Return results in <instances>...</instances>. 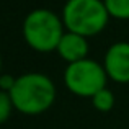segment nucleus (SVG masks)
<instances>
[{
    "label": "nucleus",
    "instance_id": "f03ea898",
    "mask_svg": "<svg viewBox=\"0 0 129 129\" xmlns=\"http://www.w3.org/2000/svg\"><path fill=\"white\" fill-rule=\"evenodd\" d=\"M108 8L101 0H69L64 7V23L70 33L90 36L108 23Z\"/></svg>",
    "mask_w": 129,
    "mask_h": 129
},
{
    "label": "nucleus",
    "instance_id": "423d86ee",
    "mask_svg": "<svg viewBox=\"0 0 129 129\" xmlns=\"http://www.w3.org/2000/svg\"><path fill=\"white\" fill-rule=\"evenodd\" d=\"M59 54L70 64L77 60L85 59V54L88 52V44L85 41V36H80L77 33H66L57 46Z\"/></svg>",
    "mask_w": 129,
    "mask_h": 129
},
{
    "label": "nucleus",
    "instance_id": "9b49d317",
    "mask_svg": "<svg viewBox=\"0 0 129 129\" xmlns=\"http://www.w3.org/2000/svg\"><path fill=\"white\" fill-rule=\"evenodd\" d=\"M0 66H2V59H0Z\"/></svg>",
    "mask_w": 129,
    "mask_h": 129
},
{
    "label": "nucleus",
    "instance_id": "20e7f679",
    "mask_svg": "<svg viewBox=\"0 0 129 129\" xmlns=\"http://www.w3.org/2000/svg\"><path fill=\"white\" fill-rule=\"evenodd\" d=\"M64 79L74 93L93 96L100 90L106 88V69L91 59H82L69 64Z\"/></svg>",
    "mask_w": 129,
    "mask_h": 129
},
{
    "label": "nucleus",
    "instance_id": "6e6552de",
    "mask_svg": "<svg viewBox=\"0 0 129 129\" xmlns=\"http://www.w3.org/2000/svg\"><path fill=\"white\" fill-rule=\"evenodd\" d=\"M113 103H114V96L108 88H103V90H100L96 95H93V106L100 111L111 110Z\"/></svg>",
    "mask_w": 129,
    "mask_h": 129
},
{
    "label": "nucleus",
    "instance_id": "7ed1b4c3",
    "mask_svg": "<svg viewBox=\"0 0 129 129\" xmlns=\"http://www.w3.org/2000/svg\"><path fill=\"white\" fill-rule=\"evenodd\" d=\"M23 35L31 47L38 51H51L62 39V23L54 12L46 8L33 10L23 23Z\"/></svg>",
    "mask_w": 129,
    "mask_h": 129
},
{
    "label": "nucleus",
    "instance_id": "f257e3e1",
    "mask_svg": "<svg viewBox=\"0 0 129 129\" xmlns=\"http://www.w3.org/2000/svg\"><path fill=\"white\" fill-rule=\"evenodd\" d=\"M8 93L15 108L23 113L36 114L52 105L56 98V88L47 75L29 72L20 75Z\"/></svg>",
    "mask_w": 129,
    "mask_h": 129
},
{
    "label": "nucleus",
    "instance_id": "0eeeda50",
    "mask_svg": "<svg viewBox=\"0 0 129 129\" xmlns=\"http://www.w3.org/2000/svg\"><path fill=\"white\" fill-rule=\"evenodd\" d=\"M108 13L116 18H129V0H105Z\"/></svg>",
    "mask_w": 129,
    "mask_h": 129
},
{
    "label": "nucleus",
    "instance_id": "9d476101",
    "mask_svg": "<svg viewBox=\"0 0 129 129\" xmlns=\"http://www.w3.org/2000/svg\"><path fill=\"white\" fill-rule=\"evenodd\" d=\"M15 80L16 79H13L12 75H8V74H5V75H2L0 77V87H2V90L5 91V90H12L13 85H15Z\"/></svg>",
    "mask_w": 129,
    "mask_h": 129
},
{
    "label": "nucleus",
    "instance_id": "1a4fd4ad",
    "mask_svg": "<svg viewBox=\"0 0 129 129\" xmlns=\"http://www.w3.org/2000/svg\"><path fill=\"white\" fill-rule=\"evenodd\" d=\"M13 101L10 98V93L7 91H0V123L7 121V118L10 116V111H12Z\"/></svg>",
    "mask_w": 129,
    "mask_h": 129
},
{
    "label": "nucleus",
    "instance_id": "39448f33",
    "mask_svg": "<svg viewBox=\"0 0 129 129\" xmlns=\"http://www.w3.org/2000/svg\"><path fill=\"white\" fill-rule=\"evenodd\" d=\"M105 69L111 79L129 82V43H114L105 56Z\"/></svg>",
    "mask_w": 129,
    "mask_h": 129
}]
</instances>
